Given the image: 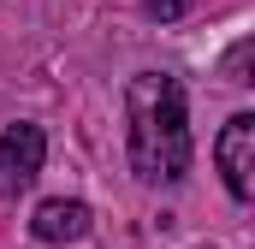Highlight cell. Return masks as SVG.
I'll return each mask as SVG.
<instances>
[{
  "label": "cell",
  "instance_id": "cell-4",
  "mask_svg": "<svg viewBox=\"0 0 255 249\" xmlns=\"http://www.w3.org/2000/svg\"><path fill=\"white\" fill-rule=\"evenodd\" d=\"M89 208L83 202H65V196H54V202H42L36 208V220H30V232H36V244H77V238H89Z\"/></svg>",
  "mask_w": 255,
  "mask_h": 249
},
{
  "label": "cell",
  "instance_id": "cell-1",
  "mask_svg": "<svg viewBox=\"0 0 255 249\" xmlns=\"http://www.w3.org/2000/svg\"><path fill=\"white\" fill-rule=\"evenodd\" d=\"M130 119V166L142 184H178L190 172V113H184V83L166 71H142L125 89Z\"/></svg>",
  "mask_w": 255,
  "mask_h": 249
},
{
  "label": "cell",
  "instance_id": "cell-2",
  "mask_svg": "<svg viewBox=\"0 0 255 249\" xmlns=\"http://www.w3.org/2000/svg\"><path fill=\"white\" fill-rule=\"evenodd\" d=\"M42 160H48L42 124H6L0 130V196H24V190L36 184Z\"/></svg>",
  "mask_w": 255,
  "mask_h": 249
},
{
  "label": "cell",
  "instance_id": "cell-3",
  "mask_svg": "<svg viewBox=\"0 0 255 249\" xmlns=\"http://www.w3.org/2000/svg\"><path fill=\"white\" fill-rule=\"evenodd\" d=\"M214 160H220V172H226V190L244 202L255 190V119L250 113H232V119H226L220 142H214Z\"/></svg>",
  "mask_w": 255,
  "mask_h": 249
},
{
  "label": "cell",
  "instance_id": "cell-5",
  "mask_svg": "<svg viewBox=\"0 0 255 249\" xmlns=\"http://www.w3.org/2000/svg\"><path fill=\"white\" fill-rule=\"evenodd\" d=\"M148 12H154V18H184L190 0H148Z\"/></svg>",
  "mask_w": 255,
  "mask_h": 249
}]
</instances>
